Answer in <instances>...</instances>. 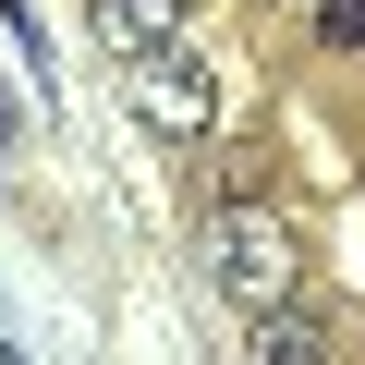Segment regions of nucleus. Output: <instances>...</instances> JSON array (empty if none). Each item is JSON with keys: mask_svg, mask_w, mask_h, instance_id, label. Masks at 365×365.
<instances>
[{"mask_svg": "<svg viewBox=\"0 0 365 365\" xmlns=\"http://www.w3.org/2000/svg\"><path fill=\"white\" fill-rule=\"evenodd\" d=\"M207 280H220L244 317H280V304H304V244H292L268 207H220V220H207Z\"/></svg>", "mask_w": 365, "mask_h": 365, "instance_id": "f257e3e1", "label": "nucleus"}, {"mask_svg": "<svg viewBox=\"0 0 365 365\" xmlns=\"http://www.w3.org/2000/svg\"><path fill=\"white\" fill-rule=\"evenodd\" d=\"M317 37L329 49H365V0H317Z\"/></svg>", "mask_w": 365, "mask_h": 365, "instance_id": "39448f33", "label": "nucleus"}, {"mask_svg": "<svg viewBox=\"0 0 365 365\" xmlns=\"http://www.w3.org/2000/svg\"><path fill=\"white\" fill-rule=\"evenodd\" d=\"M244 365H353V353L317 304H280V317H244Z\"/></svg>", "mask_w": 365, "mask_h": 365, "instance_id": "7ed1b4c3", "label": "nucleus"}, {"mask_svg": "<svg viewBox=\"0 0 365 365\" xmlns=\"http://www.w3.org/2000/svg\"><path fill=\"white\" fill-rule=\"evenodd\" d=\"M134 110H146L158 134H207L220 86H207V61H195V49H146V61H134Z\"/></svg>", "mask_w": 365, "mask_h": 365, "instance_id": "f03ea898", "label": "nucleus"}, {"mask_svg": "<svg viewBox=\"0 0 365 365\" xmlns=\"http://www.w3.org/2000/svg\"><path fill=\"white\" fill-rule=\"evenodd\" d=\"M182 13H195V0H98V37L122 61H146V49H182Z\"/></svg>", "mask_w": 365, "mask_h": 365, "instance_id": "20e7f679", "label": "nucleus"}]
</instances>
